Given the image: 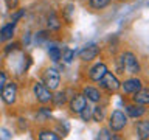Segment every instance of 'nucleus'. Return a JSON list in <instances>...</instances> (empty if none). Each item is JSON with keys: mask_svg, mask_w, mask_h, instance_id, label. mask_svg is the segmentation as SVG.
Instances as JSON below:
<instances>
[{"mask_svg": "<svg viewBox=\"0 0 149 140\" xmlns=\"http://www.w3.org/2000/svg\"><path fill=\"white\" fill-rule=\"evenodd\" d=\"M123 67L126 70V73L129 75H138L140 73V62L137 59V56L130 51H126L123 55Z\"/></svg>", "mask_w": 149, "mask_h": 140, "instance_id": "obj_1", "label": "nucleus"}, {"mask_svg": "<svg viewBox=\"0 0 149 140\" xmlns=\"http://www.w3.org/2000/svg\"><path fill=\"white\" fill-rule=\"evenodd\" d=\"M42 81H44V86H47L50 90H56L61 83V75L56 69H47L42 76Z\"/></svg>", "mask_w": 149, "mask_h": 140, "instance_id": "obj_2", "label": "nucleus"}, {"mask_svg": "<svg viewBox=\"0 0 149 140\" xmlns=\"http://www.w3.org/2000/svg\"><path fill=\"white\" fill-rule=\"evenodd\" d=\"M127 125V117L124 115V112L121 111H113L109 118V128L112 131H121L124 129V126Z\"/></svg>", "mask_w": 149, "mask_h": 140, "instance_id": "obj_3", "label": "nucleus"}, {"mask_svg": "<svg viewBox=\"0 0 149 140\" xmlns=\"http://www.w3.org/2000/svg\"><path fill=\"white\" fill-rule=\"evenodd\" d=\"M98 83H100V86L102 89H106V90H109V92H116L120 89V84H121L118 79H116L115 75H112L110 72H106Z\"/></svg>", "mask_w": 149, "mask_h": 140, "instance_id": "obj_4", "label": "nucleus"}, {"mask_svg": "<svg viewBox=\"0 0 149 140\" xmlns=\"http://www.w3.org/2000/svg\"><path fill=\"white\" fill-rule=\"evenodd\" d=\"M33 92H34V95H36V100L39 103H42V104L50 103L51 98H53L51 90L47 86H44V84H40V83H36L34 86H33Z\"/></svg>", "mask_w": 149, "mask_h": 140, "instance_id": "obj_5", "label": "nucleus"}, {"mask_svg": "<svg viewBox=\"0 0 149 140\" xmlns=\"http://www.w3.org/2000/svg\"><path fill=\"white\" fill-rule=\"evenodd\" d=\"M0 92H2L3 103H6V104H13V103H16V98H17V84L16 83L5 84L3 89Z\"/></svg>", "mask_w": 149, "mask_h": 140, "instance_id": "obj_6", "label": "nucleus"}, {"mask_svg": "<svg viewBox=\"0 0 149 140\" xmlns=\"http://www.w3.org/2000/svg\"><path fill=\"white\" fill-rule=\"evenodd\" d=\"M98 53H100V48H98L95 44H90V45H86L81 51H79V58L82 61H86V62H88V61L95 59L98 56Z\"/></svg>", "mask_w": 149, "mask_h": 140, "instance_id": "obj_7", "label": "nucleus"}, {"mask_svg": "<svg viewBox=\"0 0 149 140\" xmlns=\"http://www.w3.org/2000/svg\"><path fill=\"white\" fill-rule=\"evenodd\" d=\"M120 87H123L126 93H135L138 89L143 87V83L138 78H130V79H126L123 84H120Z\"/></svg>", "mask_w": 149, "mask_h": 140, "instance_id": "obj_8", "label": "nucleus"}, {"mask_svg": "<svg viewBox=\"0 0 149 140\" xmlns=\"http://www.w3.org/2000/svg\"><path fill=\"white\" fill-rule=\"evenodd\" d=\"M106 72H107V65L102 64V62H98L96 65H93V67L88 70V78H90L92 81H100Z\"/></svg>", "mask_w": 149, "mask_h": 140, "instance_id": "obj_9", "label": "nucleus"}, {"mask_svg": "<svg viewBox=\"0 0 149 140\" xmlns=\"http://www.w3.org/2000/svg\"><path fill=\"white\" fill-rule=\"evenodd\" d=\"M86 104H87L86 97L84 95H74L72 98V101H70V109H72V112H74V114H79Z\"/></svg>", "mask_w": 149, "mask_h": 140, "instance_id": "obj_10", "label": "nucleus"}, {"mask_svg": "<svg viewBox=\"0 0 149 140\" xmlns=\"http://www.w3.org/2000/svg\"><path fill=\"white\" fill-rule=\"evenodd\" d=\"M126 111H127V115L132 117V118H140V117H143L146 114V107L143 104H132V106H127L126 107Z\"/></svg>", "mask_w": 149, "mask_h": 140, "instance_id": "obj_11", "label": "nucleus"}, {"mask_svg": "<svg viewBox=\"0 0 149 140\" xmlns=\"http://www.w3.org/2000/svg\"><path fill=\"white\" fill-rule=\"evenodd\" d=\"M134 103H137V104H143L146 106L149 103V90L148 89H138L137 92H135V97H134Z\"/></svg>", "mask_w": 149, "mask_h": 140, "instance_id": "obj_12", "label": "nucleus"}, {"mask_svg": "<svg viewBox=\"0 0 149 140\" xmlns=\"http://www.w3.org/2000/svg\"><path fill=\"white\" fill-rule=\"evenodd\" d=\"M82 95L86 97L88 101H93V103H98L101 100V93L95 87H84V93H82Z\"/></svg>", "mask_w": 149, "mask_h": 140, "instance_id": "obj_13", "label": "nucleus"}, {"mask_svg": "<svg viewBox=\"0 0 149 140\" xmlns=\"http://www.w3.org/2000/svg\"><path fill=\"white\" fill-rule=\"evenodd\" d=\"M14 25H16V23H8V25H5L2 30H0V42L8 41L14 36Z\"/></svg>", "mask_w": 149, "mask_h": 140, "instance_id": "obj_14", "label": "nucleus"}, {"mask_svg": "<svg viewBox=\"0 0 149 140\" xmlns=\"http://www.w3.org/2000/svg\"><path fill=\"white\" fill-rule=\"evenodd\" d=\"M137 132H138V137L140 139H148L149 137V121L146 120H141L137 123Z\"/></svg>", "mask_w": 149, "mask_h": 140, "instance_id": "obj_15", "label": "nucleus"}, {"mask_svg": "<svg viewBox=\"0 0 149 140\" xmlns=\"http://www.w3.org/2000/svg\"><path fill=\"white\" fill-rule=\"evenodd\" d=\"M59 27H61L59 19L56 17L54 13H51L48 16V28H50V30H59Z\"/></svg>", "mask_w": 149, "mask_h": 140, "instance_id": "obj_16", "label": "nucleus"}, {"mask_svg": "<svg viewBox=\"0 0 149 140\" xmlns=\"http://www.w3.org/2000/svg\"><path fill=\"white\" fill-rule=\"evenodd\" d=\"M92 118L95 120V121H102L104 120V109L102 107H93L92 109Z\"/></svg>", "mask_w": 149, "mask_h": 140, "instance_id": "obj_17", "label": "nucleus"}, {"mask_svg": "<svg viewBox=\"0 0 149 140\" xmlns=\"http://www.w3.org/2000/svg\"><path fill=\"white\" fill-rule=\"evenodd\" d=\"M39 139L40 140H59V135L54 134L53 131H42L39 134Z\"/></svg>", "mask_w": 149, "mask_h": 140, "instance_id": "obj_18", "label": "nucleus"}, {"mask_svg": "<svg viewBox=\"0 0 149 140\" xmlns=\"http://www.w3.org/2000/svg\"><path fill=\"white\" fill-rule=\"evenodd\" d=\"M110 3V0H90V6L95 9H102Z\"/></svg>", "mask_w": 149, "mask_h": 140, "instance_id": "obj_19", "label": "nucleus"}, {"mask_svg": "<svg viewBox=\"0 0 149 140\" xmlns=\"http://www.w3.org/2000/svg\"><path fill=\"white\" fill-rule=\"evenodd\" d=\"M48 55H50V59L54 61V62H58V61L61 59V50L58 48V47H51V48H48Z\"/></svg>", "mask_w": 149, "mask_h": 140, "instance_id": "obj_20", "label": "nucleus"}, {"mask_svg": "<svg viewBox=\"0 0 149 140\" xmlns=\"http://www.w3.org/2000/svg\"><path fill=\"white\" fill-rule=\"evenodd\" d=\"M79 114H81V118H82L84 121H88V120L92 118V107L88 106V104H86V106L82 107V111L79 112Z\"/></svg>", "mask_w": 149, "mask_h": 140, "instance_id": "obj_21", "label": "nucleus"}, {"mask_svg": "<svg viewBox=\"0 0 149 140\" xmlns=\"http://www.w3.org/2000/svg\"><path fill=\"white\" fill-rule=\"evenodd\" d=\"M73 56H74V51L72 48H65L64 51H61V58H62L65 62H70V61L73 59Z\"/></svg>", "mask_w": 149, "mask_h": 140, "instance_id": "obj_22", "label": "nucleus"}, {"mask_svg": "<svg viewBox=\"0 0 149 140\" xmlns=\"http://www.w3.org/2000/svg\"><path fill=\"white\" fill-rule=\"evenodd\" d=\"M51 114H50V111L47 109V107H42L40 109V114L37 115V120H45V118H48Z\"/></svg>", "mask_w": 149, "mask_h": 140, "instance_id": "obj_23", "label": "nucleus"}, {"mask_svg": "<svg viewBox=\"0 0 149 140\" xmlns=\"http://www.w3.org/2000/svg\"><path fill=\"white\" fill-rule=\"evenodd\" d=\"M23 14H25V9H19V11L14 13L13 16H11V20H13V23H16V22L19 20V19H20V17L23 16Z\"/></svg>", "mask_w": 149, "mask_h": 140, "instance_id": "obj_24", "label": "nucleus"}, {"mask_svg": "<svg viewBox=\"0 0 149 140\" xmlns=\"http://www.w3.org/2000/svg\"><path fill=\"white\" fill-rule=\"evenodd\" d=\"M98 139H113V135L109 132V129H102L100 134H98Z\"/></svg>", "mask_w": 149, "mask_h": 140, "instance_id": "obj_25", "label": "nucleus"}, {"mask_svg": "<svg viewBox=\"0 0 149 140\" xmlns=\"http://www.w3.org/2000/svg\"><path fill=\"white\" fill-rule=\"evenodd\" d=\"M5 3H6L8 9H16L19 5V0H5Z\"/></svg>", "mask_w": 149, "mask_h": 140, "instance_id": "obj_26", "label": "nucleus"}, {"mask_svg": "<svg viewBox=\"0 0 149 140\" xmlns=\"http://www.w3.org/2000/svg\"><path fill=\"white\" fill-rule=\"evenodd\" d=\"M56 97H58V98H51V100H54L56 104H61V103L65 101V93H58Z\"/></svg>", "mask_w": 149, "mask_h": 140, "instance_id": "obj_27", "label": "nucleus"}, {"mask_svg": "<svg viewBox=\"0 0 149 140\" xmlns=\"http://www.w3.org/2000/svg\"><path fill=\"white\" fill-rule=\"evenodd\" d=\"M72 11H74V9H73V5H68L67 9H65V19H67V22L72 20V17H70V13H72Z\"/></svg>", "mask_w": 149, "mask_h": 140, "instance_id": "obj_28", "label": "nucleus"}, {"mask_svg": "<svg viewBox=\"0 0 149 140\" xmlns=\"http://www.w3.org/2000/svg\"><path fill=\"white\" fill-rule=\"evenodd\" d=\"M5 84H6V75H5V72H0V90L3 89Z\"/></svg>", "mask_w": 149, "mask_h": 140, "instance_id": "obj_29", "label": "nucleus"}, {"mask_svg": "<svg viewBox=\"0 0 149 140\" xmlns=\"http://www.w3.org/2000/svg\"><path fill=\"white\" fill-rule=\"evenodd\" d=\"M17 47H19L17 44H9V45H8V48H6V51H11V50H16V48H17Z\"/></svg>", "mask_w": 149, "mask_h": 140, "instance_id": "obj_30", "label": "nucleus"}]
</instances>
